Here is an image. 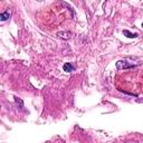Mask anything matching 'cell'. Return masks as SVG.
<instances>
[{
	"label": "cell",
	"instance_id": "6da1fadb",
	"mask_svg": "<svg viewBox=\"0 0 143 143\" xmlns=\"http://www.w3.org/2000/svg\"><path fill=\"white\" fill-rule=\"evenodd\" d=\"M57 36L59 38H64V39H69L71 38L72 34L69 31H60V33H57Z\"/></svg>",
	"mask_w": 143,
	"mask_h": 143
},
{
	"label": "cell",
	"instance_id": "7a4b0ae2",
	"mask_svg": "<svg viewBox=\"0 0 143 143\" xmlns=\"http://www.w3.org/2000/svg\"><path fill=\"white\" fill-rule=\"evenodd\" d=\"M63 68H64V71H65L66 73H71V72L74 71V67L72 66L71 63H66L65 65H64V67H63Z\"/></svg>",
	"mask_w": 143,
	"mask_h": 143
},
{
	"label": "cell",
	"instance_id": "3957f363",
	"mask_svg": "<svg viewBox=\"0 0 143 143\" xmlns=\"http://www.w3.org/2000/svg\"><path fill=\"white\" fill-rule=\"evenodd\" d=\"M8 18H10L9 12H1L0 13V19H1V21H6Z\"/></svg>",
	"mask_w": 143,
	"mask_h": 143
},
{
	"label": "cell",
	"instance_id": "277c9868",
	"mask_svg": "<svg viewBox=\"0 0 143 143\" xmlns=\"http://www.w3.org/2000/svg\"><path fill=\"white\" fill-rule=\"evenodd\" d=\"M123 34L126 36V37H129V38H135V37L137 36V34H132V33H130L129 30H124Z\"/></svg>",
	"mask_w": 143,
	"mask_h": 143
},
{
	"label": "cell",
	"instance_id": "5b68a950",
	"mask_svg": "<svg viewBox=\"0 0 143 143\" xmlns=\"http://www.w3.org/2000/svg\"><path fill=\"white\" fill-rule=\"evenodd\" d=\"M142 27H143V24H142Z\"/></svg>",
	"mask_w": 143,
	"mask_h": 143
}]
</instances>
